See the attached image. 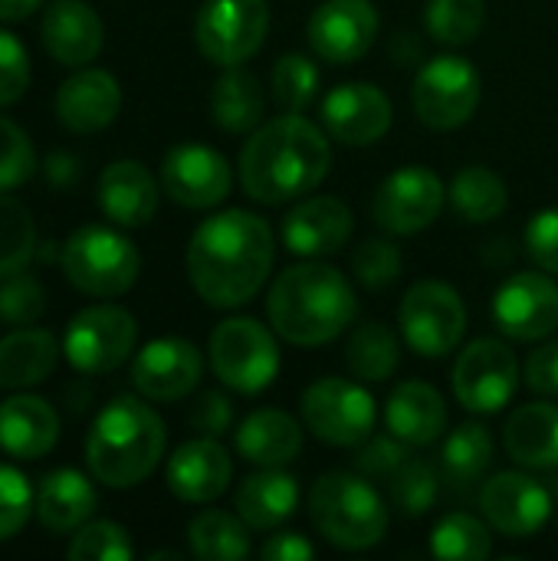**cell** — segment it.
I'll use <instances>...</instances> for the list:
<instances>
[{
	"label": "cell",
	"instance_id": "28",
	"mask_svg": "<svg viewBox=\"0 0 558 561\" xmlns=\"http://www.w3.org/2000/svg\"><path fill=\"white\" fill-rule=\"evenodd\" d=\"M506 454L529 470L558 467V404L536 401L510 414L503 431Z\"/></svg>",
	"mask_w": 558,
	"mask_h": 561
},
{
	"label": "cell",
	"instance_id": "26",
	"mask_svg": "<svg viewBox=\"0 0 558 561\" xmlns=\"http://www.w3.org/2000/svg\"><path fill=\"white\" fill-rule=\"evenodd\" d=\"M59 440L56 411L33 394H16L0 404V447L16 460H36Z\"/></svg>",
	"mask_w": 558,
	"mask_h": 561
},
{
	"label": "cell",
	"instance_id": "9",
	"mask_svg": "<svg viewBox=\"0 0 558 561\" xmlns=\"http://www.w3.org/2000/svg\"><path fill=\"white\" fill-rule=\"evenodd\" d=\"M414 112L434 131H454L480 105V72L464 56H434L414 76Z\"/></svg>",
	"mask_w": 558,
	"mask_h": 561
},
{
	"label": "cell",
	"instance_id": "34",
	"mask_svg": "<svg viewBox=\"0 0 558 561\" xmlns=\"http://www.w3.org/2000/svg\"><path fill=\"white\" fill-rule=\"evenodd\" d=\"M490 463H493V437L483 424H460L441 450L444 480L457 493L474 490L490 470Z\"/></svg>",
	"mask_w": 558,
	"mask_h": 561
},
{
	"label": "cell",
	"instance_id": "6",
	"mask_svg": "<svg viewBox=\"0 0 558 561\" xmlns=\"http://www.w3.org/2000/svg\"><path fill=\"white\" fill-rule=\"evenodd\" d=\"M141 256L128 237L112 227H79L62 247V273L86 296H122L135 286Z\"/></svg>",
	"mask_w": 558,
	"mask_h": 561
},
{
	"label": "cell",
	"instance_id": "33",
	"mask_svg": "<svg viewBox=\"0 0 558 561\" xmlns=\"http://www.w3.org/2000/svg\"><path fill=\"white\" fill-rule=\"evenodd\" d=\"M210 118L234 135L257 128L263 118L260 79L243 66H224V76L210 89Z\"/></svg>",
	"mask_w": 558,
	"mask_h": 561
},
{
	"label": "cell",
	"instance_id": "51",
	"mask_svg": "<svg viewBox=\"0 0 558 561\" xmlns=\"http://www.w3.org/2000/svg\"><path fill=\"white\" fill-rule=\"evenodd\" d=\"M191 427L201 434V437H220L230 431L234 424V408H230V398L220 394V391H207L197 398V404L191 408L187 414Z\"/></svg>",
	"mask_w": 558,
	"mask_h": 561
},
{
	"label": "cell",
	"instance_id": "19",
	"mask_svg": "<svg viewBox=\"0 0 558 561\" xmlns=\"http://www.w3.org/2000/svg\"><path fill=\"white\" fill-rule=\"evenodd\" d=\"M391 102L372 82H345L335 85L322 99V125L326 131L352 148L375 145L391 128Z\"/></svg>",
	"mask_w": 558,
	"mask_h": 561
},
{
	"label": "cell",
	"instance_id": "39",
	"mask_svg": "<svg viewBox=\"0 0 558 561\" xmlns=\"http://www.w3.org/2000/svg\"><path fill=\"white\" fill-rule=\"evenodd\" d=\"M431 552L444 561H483L493 552V536L477 516L451 513L437 523L431 536Z\"/></svg>",
	"mask_w": 558,
	"mask_h": 561
},
{
	"label": "cell",
	"instance_id": "49",
	"mask_svg": "<svg viewBox=\"0 0 558 561\" xmlns=\"http://www.w3.org/2000/svg\"><path fill=\"white\" fill-rule=\"evenodd\" d=\"M405 460H408V444L398 440V437L391 434V437H368L365 447H362L358 457H355V467H358L365 477L391 480Z\"/></svg>",
	"mask_w": 558,
	"mask_h": 561
},
{
	"label": "cell",
	"instance_id": "48",
	"mask_svg": "<svg viewBox=\"0 0 558 561\" xmlns=\"http://www.w3.org/2000/svg\"><path fill=\"white\" fill-rule=\"evenodd\" d=\"M30 85V59L16 36L0 30V108L13 105Z\"/></svg>",
	"mask_w": 558,
	"mask_h": 561
},
{
	"label": "cell",
	"instance_id": "7",
	"mask_svg": "<svg viewBox=\"0 0 558 561\" xmlns=\"http://www.w3.org/2000/svg\"><path fill=\"white\" fill-rule=\"evenodd\" d=\"M210 365L227 388L240 394H260L276 381L280 348L266 325H260L250 316H237V319H224L214 329Z\"/></svg>",
	"mask_w": 558,
	"mask_h": 561
},
{
	"label": "cell",
	"instance_id": "11",
	"mask_svg": "<svg viewBox=\"0 0 558 561\" xmlns=\"http://www.w3.org/2000/svg\"><path fill=\"white\" fill-rule=\"evenodd\" d=\"M306 427L332 447H358L375 431V398L345 378H322L303 394Z\"/></svg>",
	"mask_w": 558,
	"mask_h": 561
},
{
	"label": "cell",
	"instance_id": "42",
	"mask_svg": "<svg viewBox=\"0 0 558 561\" xmlns=\"http://www.w3.org/2000/svg\"><path fill=\"white\" fill-rule=\"evenodd\" d=\"M441 477L428 460H405L391 477V500L405 516H424L437 503Z\"/></svg>",
	"mask_w": 558,
	"mask_h": 561
},
{
	"label": "cell",
	"instance_id": "52",
	"mask_svg": "<svg viewBox=\"0 0 558 561\" xmlns=\"http://www.w3.org/2000/svg\"><path fill=\"white\" fill-rule=\"evenodd\" d=\"M526 385L536 394L556 398L558 394V342L539 345L529 358H526Z\"/></svg>",
	"mask_w": 558,
	"mask_h": 561
},
{
	"label": "cell",
	"instance_id": "13",
	"mask_svg": "<svg viewBox=\"0 0 558 561\" xmlns=\"http://www.w3.org/2000/svg\"><path fill=\"white\" fill-rule=\"evenodd\" d=\"M444 201H447L444 181L431 168L408 164L378 184L372 197V217L382 230L411 237L428 230L441 217Z\"/></svg>",
	"mask_w": 558,
	"mask_h": 561
},
{
	"label": "cell",
	"instance_id": "38",
	"mask_svg": "<svg viewBox=\"0 0 558 561\" xmlns=\"http://www.w3.org/2000/svg\"><path fill=\"white\" fill-rule=\"evenodd\" d=\"M33 253H36L33 214L16 197L0 191V279L23 273Z\"/></svg>",
	"mask_w": 558,
	"mask_h": 561
},
{
	"label": "cell",
	"instance_id": "17",
	"mask_svg": "<svg viewBox=\"0 0 558 561\" xmlns=\"http://www.w3.org/2000/svg\"><path fill=\"white\" fill-rule=\"evenodd\" d=\"M480 510L497 533L529 539L553 516V490L526 473H497L480 486Z\"/></svg>",
	"mask_w": 558,
	"mask_h": 561
},
{
	"label": "cell",
	"instance_id": "5",
	"mask_svg": "<svg viewBox=\"0 0 558 561\" xmlns=\"http://www.w3.org/2000/svg\"><path fill=\"white\" fill-rule=\"evenodd\" d=\"M309 519L326 542L365 552L388 533V506L378 490L352 473H326L309 490Z\"/></svg>",
	"mask_w": 558,
	"mask_h": 561
},
{
	"label": "cell",
	"instance_id": "18",
	"mask_svg": "<svg viewBox=\"0 0 558 561\" xmlns=\"http://www.w3.org/2000/svg\"><path fill=\"white\" fill-rule=\"evenodd\" d=\"M309 46L326 62L362 59L378 36V10L372 0H326L309 16Z\"/></svg>",
	"mask_w": 558,
	"mask_h": 561
},
{
	"label": "cell",
	"instance_id": "10",
	"mask_svg": "<svg viewBox=\"0 0 558 561\" xmlns=\"http://www.w3.org/2000/svg\"><path fill=\"white\" fill-rule=\"evenodd\" d=\"M266 30H270L266 0H204L194 23V39L210 62L240 66L263 46Z\"/></svg>",
	"mask_w": 558,
	"mask_h": 561
},
{
	"label": "cell",
	"instance_id": "15",
	"mask_svg": "<svg viewBox=\"0 0 558 561\" xmlns=\"http://www.w3.org/2000/svg\"><path fill=\"white\" fill-rule=\"evenodd\" d=\"M493 316L513 342L549 339L558 329V283L546 273H513L493 296Z\"/></svg>",
	"mask_w": 558,
	"mask_h": 561
},
{
	"label": "cell",
	"instance_id": "21",
	"mask_svg": "<svg viewBox=\"0 0 558 561\" xmlns=\"http://www.w3.org/2000/svg\"><path fill=\"white\" fill-rule=\"evenodd\" d=\"M352 237V210L339 197H309L283 220V243L289 253L319 260L339 253Z\"/></svg>",
	"mask_w": 558,
	"mask_h": 561
},
{
	"label": "cell",
	"instance_id": "53",
	"mask_svg": "<svg viewBox=\"0 0 558 561\" xmlns=\"http://www.w3.org/2000/svg\"><path fill=\"white\" fill-rule=\"evenodd\" d=\"M312 556H316V549L299 533H276L260 549V559L263 561H309Z\"/></svg>",
	"mask_w": 558,
	"mask_h": 561
},
{
	"label": "cell",
	"instance_id": "12",
	"mask_svg": "<svg viewBox=\"0 0 558 561\" xmlns=\"http://www.w3.org/2000/svg\"><path fill=\"white\" fill-rule=\"evenodd\" d=\"M138 342V325L122 306H89L82 309L62 339V352L82 375L115 371Z\"/></svg>",
	"mask_w": 558,
	"mask_h": 561
},
{
	"label": "cell",
	"instance_id": "23",
	"mask_svg": "<svg viewBox=\"0 0 558 561\" xmlns=\"http://www.w3.org/2000/svg\"><path fill=\"white\" fill-rule=\"evenodd\" d=\"M122 108V89L112 72L105 69H82L72 72L56 92V115L69 131L89 135L102 131L115 122Z\"/></svg>",
	"mask_w": 558,
	"mask_h": 561
},
{
	"label": "cell",
	"instance_id": "44",
	"mask_svg": "<svg viewBox=\"0 0 558 561\" xmlns=\"http://www.w3.org/2000/svg\"><path fill=\"white\" fill-rule=\"evenodd\" d=\"M401 250L388 240H365L352 253V273L365 289H385L401 276Z\"/></svg>",
	"mask_w": 558,
	"mask_h": 561
},
{
	"label": "cell",
	"instance_id": "46",
	"mask_svg": "<svg viewBox=\"0 0 558 561\" xmlns=\"http://www.w3.org/2000/svg\"><path fill=\"white\" fill-rule=\"evenodd\" d=\"M46 309V293L43 286L23 273L16 276H7L3 286H0V319L7 325H33Z\"/></svg>",
	"mask_w": 558,
	"mask_h": 561
},
{
	"label": "cell",
	"instance_id": "25",
	"mask_svg": "<svg viewBox=\"0 0 558 561\" xmlns=\"http://www.w3.org/2000/svg\"><path fill=\"white\" fill-rule=\"evenodd\" d=\"M99 204L118 227H145L158 210V184L138 161H115L99 178Z\"/></svg>",
	"mask_w": 558,
	"mask_h": 561
},
{
	"label": "cell",
	"instance_id": "31",
	"mask_svg": "<svg viewBox=\"0 0 558 561\" xmlns=\"http://www.w3.org/2000/svg\"><path fill=\"white\" fill-rule=\"evenodd\" d=\"M95 506H99V496H95L92 483L76 470L49 473L36 493V516L56 536L82 529L92 519Z\"/></svg>",
	"mask_w": 558,
	"mask_h": 561
},
{
	"label": "cell",
	"instance_id": "41",
	"mask_svg": "<svg viewBox=\"0 0 558 561\" xmlns=\"http://www.w3.org/2000/svg\"><path fill=\"white\" fill-rule=\"evenodd\" d=\"M319 95V69L303 53H286L273 66V99L283 112L303 115Z\"/></svg>",
	"mask_w": 558,
	"mask_h": 561
},
{
	"label": "cell",
	"instance_id": "30",
	"mask_svg": "<svg viewBox=\"0 0 558 561\" xmlns=\"http://www.w3.org/2000/svg\"><path fill=\"white\" fill-rule=\"evenodd\" d=\"M299 503V486L289 473L276 470V467H263V473H253L240 483L237 496H234V510L237 516L253 529V533H266L283 526Z\"/></svg>",
	"mask_w": 558,
	"mask_h": 561
},
{
	"label": "cell",
	"instance_id": "54",
	"mask_svg": "<svg viewBox=\"0 0 558 561\" xmlns=\"http://www.w3.org/2000/svg\"><path fill=\"white\" fill-rule=\"evenodd\" d=\"M43 0H0V23H10V20H23L30 16Z\"/></svg>",
	"mask_w": 558,
	"mask_h": 561
},
{
	"label": "cell",
	"instance_id": "2",
	"mask_svg": "<svg viewBox=\"0 0 558 561\" xmlns=\"http://www.w3.org/2000/svg\"><path fill=\"white\" fill-rule=\"evenodd\" d=\"M332 164V151L319 125L283 112L260 125L240 151V184L260 204H286L316 191Z\"/></svg>",
	"mask_w": 558,
	"mask_h": 561
},
{
	"label": "cell",
	"instance_id": "32",
	"mask_svg": "<svg viewBox=\"0 0 558 561\" xmlns=\"http://www.w3.org/2000/svg\"><path fill=\"white\" fill-rule=\"evenodd\" d=\"M59 345L43 329H16L0 339V388H33L56 368Z\"/></svg>",
	"mask_w": 558,
	"mask_h": 561
},
{
	"label": "cell",
	"instance_id": "3",
	"mask_svg": "<svg viewBox=\"0 0 558 561\" xmlns=\"http://www.w3.org/2000/svg\"><path fill=\"white\" fill-rule=\"evenodd\" d=\"M270 322L280 339L312 348L339 339L358 312L352 283L329 263L309 260L276 276L266 299Z\"/></svg>",
	"mask_w": 558,
	"mask_h": 561
},
{
	"label": "cell",
	"instance_id": "22",
	"mask_svg": "<svg viewBox=\"0 0 558 561\" xmlns=\"http://www.w3.org/2000/svg\"><path fill=\"white\" fill-rule=\"evenodd\" d=\"M234 477L230 454L217 437H197L174 450L168 460V490L181 503H214Z\"/></svg>",
	"mask_w": 558,
	"mask_h": 561
},
{
	"label": "cell",
	"instance_id": "8",
	"mask_svg": "<svg viewBox=\"0 0 558 561\" xmlns=\"http://www.w3.org/2000/svg\"><path fill=\"white\" fill-rule=\"evenodd\" d=\"M398 322L411 352L421 358H444L460 345L467 332V306L454 286L421 279L405 293Z\"/></svg>",
	"mask_w": 558,
	"mask_h": 561
},
{
	"label": "cell",
	"instance_id": "35",
	"mask_svg": "<svg viewBox=\"0 0 558 561\" xmlns=\"http://www.w3.org/2000/svg\"><path fill=\"white\" fill-rule=\"evenodd\" d=\"M191 552L201 561H240L250 556V526L224 510H204L187 526Z\"/></svg>",
	"mask_w": 558,
	"mask_h": 561
},
{
	"label": "cell",
	"instance_id": "45",
	"mask_svg": "<svg viewBox=\"0 0 558 561\" xmlns=\"http://www.w3.org/2000/svg\"><path fill=\"white\" fill-rule=\"evenodd\" d=\"M36 168V151L30 135L10 122L7 115H0V191H13L16 184H23Z\"/></svg>",
	"mask_w": 558,
	"mask_h": 561
},
{
	"label": "cell",
	"instance_id": "1",
	"mask_svg": "<svg viewBox=\"0 0 558 561\" xmlns=\"http://www.w3.org/2000/svg\"><path fill=\"white\" fill-rule=\"evenodd\" d=\"M273 270V230L250 210L207 217L187 243V276L214 309L250 302Z\"/></svg>",
	"mask_w": 558,
	"mask_h": 561
},
{
	"label": "cell",
	"instance_id": "4",
	"mask_svg": "<svg viewBox=\"0 0 558 561\" xmlns=\"http://www.w3.org/2000/svg\"><path fill=\"white\" fill-rule=\"evenodd\" d=\"M164 421L138 398H115L95 417L86 440L89 473L112 486L128 490L155 473L164 457Z\"/></svg>",
	"mask_w": 558,
	"mask_h": 561
},
{
	"label": "cell",
	"instance_id": "43",
	"mask_svg": "<svg viewBox=\"0 0 558 561\" xmlns=\"http://www.w3.org/2000/svg\"><path fill=\"white\" fill-rule=\"evenodd\" d=\"M66 556L69 561H128L132 542L122 526L99 519V523H86L82 529H76Z\"/></svg>",
	"mask_w": 558,
	"mask_h": 561
},
{
	"label": "cell",
	"instance_id": "40",
	"mask_svg": "<svg viewBox=\"0 0 558 561\" xmlns=\"http://www.w3.org/2000/svg\"><path fill=\"white\" fill-rule=\"evenodd\" d=\"M428 33L444 46H467L487 23L483 0H431L424 10Z\"/></svg>",
	"mask_w": 558,
	"mask_h": 561
},
{
	"label": "cell",
	"instance_id": "29",
	"mask_svg": "<svg viewBox=\"0 0 558 561\" xmlns=\"http://www.w3.org/2000/svg\"><path fill=\"white\" fill-rule=\"evenodd\" d=\"M234 444H237V454L247 463H257V467H283V463H289V460L299 457V450H303V431H299V424L286 411L263 408V411H253L250 417H243Z\"/></svg>",
	"mask_w": 558,
	"mask_h": 561
},
{
	"label": "cell",
	"instance_id": "20",
	"mask_svg": "<svg viewBox=\"0 0 558 561\" xmlns=\"http://www.w3.org/2000/svg\"><path fill=\"white\" fill-rule=\"evenodd\" d=\"M204 362L187 339H155L132 365V385L148 401H181L201 381Z\"/></svg>",
	"mask_w": 558,
	"mask_h": 561
},
{
	"label": "cell",
	"instance_id": "36",
	"mask_svg": "<svg viewBox=\"0 0 558 561\" xmlns=\"http://www.w3.org/2000/svg\"><path fill=\"white\" fill-rule=\"evenodd\" d=\"M451 204L470 224H490L506 210V184L483 164L460 168L451 181Z\"/></svg>",
	"mask_w": 558,
	"mask_h": 561
},
{
	"label": "cell",
	"instance_id": "16",
	"mask_svg": "<svg viewBox=\"0 0 558 561\" xmlns=\"http://www.w3.org/2000/svg\"><path fill=\"white\" fill-rule=\"evenodd\" d=\"M161 187L174 204L191 210H207L227 201L234 187V171L220 151L187 141L164 154Z\"/></svg>",
	"mask_w": 558,
	"mask_h": 561
},
{
	"label": "cell",
	"instance_id": "27",
	"mask_svg": "<svg viewBox=\"0 0 558 561\" xmlns=\"http://www.w3.org/2000/svg\"><path fill=\"white\" fill-rule=\"evenodd\" d=\"M385 421L388 431L408 447H428L447 427V404L437 388L424 381H405L391 391Z\"/></svg>",
	"mask_w": 558,
	"mask_h": 561
},
{
	"label": "cell",
	"instance_id": "50",
	"mask_svg": "<svg viewBox=\"0 0 558 561\" xmlns=\"http://www.w3.org/2000/svg\"><path fill=\"white\" fill-rule=\"evenodd\" d=\"M526 253L546 273L558 276V207L543 210L526 227Z\"/></svg>",
	"mask_w": 558,
	"mask_h": 561
},
{
	"label": "cell",
	"instance_id": "37",
	"mask_svg": "<svg viewBox=\"0 0 558 561\" xmlns=\"http://www.w3.org/2000/svg\"><path fill=\"white\" fill-rule=\"evenodd\" d=\"M401 362L398 339L382 322H365L345 345V365L358 381H388Z\"/></svg>",
	"mask_w": 558,
	"mask_h": 561
},
{
	"label": "cell",
	"instance_id": "47",
	"mask_svg": "<svg viewBox=\"0 0 558 561\" xmlns=\"http://www.w3.org/2000/svg\"><path fill=\"white\" fill-rule=\"evenodd\" d=\"M33 510H36V503H33L26 477L16 473L13 467L0 463V542L16 536L26 526Z\"/></svg>",
	"mask_w": 558,
	"mask_h": 561
},
{
	"label": "cell",
	"instance_id": "14",
	"mask_svg": "<svg viewBox=\"0 0 558 561\" xmlns=\"http://www.w3.org/2000/svg\"><path fill=\"white\" fill-rule=\"evenodd\" d=\"M520 388V362L500 339L470 342L454 365V394L474 414L503 411Z\"/></svg>",
	"mask_w": 558,
	"mask_h": 561
},
{
	"label": "cell",
	"instance_id": "24",
	"mask_svg": "<svg viewBox=\"0 0 558 561\" xmlns=\"http://www.w3.org/2000/svg\"><path fill=\"white\" fill-rule=\"evenodd\" d=\"M43 46L62 66H86L102 53V20L82 0H56L39 23Z\"/></svg>",
	"mask_w": 558,
	"mask_h": 561
}]
</instances>
